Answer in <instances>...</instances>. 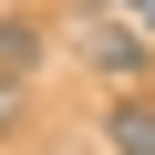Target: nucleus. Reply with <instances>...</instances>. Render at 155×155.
Listing matches in <instances>:
<instances>
[{
	"instance_id": "obj_4",
	"label": "nucleus",
	"mask_w": 155,
	"mask_h": 155,
	"mask_svg": "<svg viewBox=\"0 0 155 155\" xmlns=\"http://www.w3.org/2000/svg\"><path fill=\"white\" fill-rule=\"evenodd\" d=\"M11 124H21V83H0V134H11Z\"/></svg>"
},
{
	"instance_id": "obj_1",
	"label": "nucleus",
	"mask_w": 155,
	"mask_h": 155,
	"mask_svg": "<svg viewBox=\"0 0 155 155\" xmlns=\"http://www.w3.org/2000/svg\"><path fill=\"white\" fill-rule=\"evenodd\" d=\"M72 41H83V62H93V72H114V83H134V72H145V41H134L124 21H83Z\"/></svg>"
},
{
	"instance_id": "obj_3",
	"label": "nucleus",
	"mask_w": 155,
	"mask_h": 155,
	"mask_svg": "<svg viewBox=\"0 0 155 155\" xmlns=\"http://www.w3.org/2000/svg\"><path fill=\"white\" fill-rule=\"evenodd\" d=\"M104 134H114V155H155V104H145V93H134V104H114V124H104Z\"/></svg>"
},
{
	"instance_id": "obj_2",
	"label": "nucleus",
	"mask_w": 155,
	"mask_h": 155,
	"mask_svg": "<svg viewBox=\"0 0 155 155\" xmlns=\"http://www.w3.org/2000/svg\"><path fill=\"white\" fill-rule=\"evenodd\" d=\"M31 62H41V21H21V11H11V21H0V83H21Z\"/></svg>"
}]
</instances>
